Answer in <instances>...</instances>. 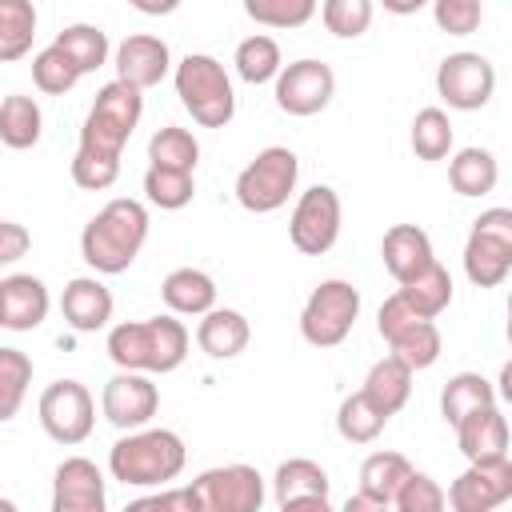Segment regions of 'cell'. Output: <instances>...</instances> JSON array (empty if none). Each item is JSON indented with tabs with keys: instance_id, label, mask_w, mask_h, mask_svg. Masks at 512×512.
Wrapping results in <instances>:
<instances>
[{
	"instance_id": "obj_18",
	"label": "cell",
	"mask_w": 512,
	"mask_h": 512,
	"mask_svg": "<svg viewBox=\"0 0 512 512\" xmlns=\"http://www.w3.org/2000/svg\"><path fill=\"white\" fill-rule=\"evenodd\" d=\"M112 64H116V80L148 92L156 88L168 72H172V52L160 36H148V32H136V36H124L112 52Z\"/></svg>"
},
{
	"instance_id": "obj_2",
	"label": "cell",
	"mask_w": 512,
	"mask_h": 512,
	"mask_svg": "<svg viewBox=\"0 0 512 512\" xmlns=\"http://www.w3.org/2000/svg\"><path fill=\"white\" fill-rule=\"evenodd\" d=\"M188 328L184 320H176L172 312L168 316H148V320H124V324H112L108 328V360L116 368H128V372H148V376H164V372H176L188 356Z\"/></svg>"
},
{
	"instance_id": "obj_21",
	"label": "cell",
	"mask_w": 512,
	"mask_h": 512,
	"mask_svg": "<svg viewBox=\"0 0 512 512\" xmlns=\"http://www.w3.org/2000/svg\"><path fill=\"white\" fill-rule=\"evenodd\" d=\"M412 472L408 456L404 452H372L364 464H360V488L356 496H348V512H384L392 508V496L396 488L404 484V476Z\"/></svg>"
},
{
	"instance_id": "obj_45",
	"label": "cell",
	"mask_w": 512,
	"mask_h": 512,
	"mask_svg": "<svg viewBox=\"0 0 512 512\" xmlns=\"http://www.w3.org/2000/svg\"><path fill=\"white\" fill-rule=\"evenodd\" d=\"M116 176H120V160L76 148V156H72V184H76V188H84V192H104V188L116 184Z\"/></svg>"
},
{
	"instance_id": "obj_37",
	"label": "cell",
	"mask_w": 512,
	"mask_h": 512,
	"mask_svg": "<svg viewBox=\"0 0 512 512\" xmlns=\"http://www.w3.org/2000/svg\"><path fill=\"white\" fill-rule=\"evenodd\" d=\"M388 416L364 396V392H348L336 408V432L348 440V444H372L380 432H384Z\"/></svg>"
},
{
	"instance_id": "obj_46",
	"label": "cell",
	"mask_w": 512,
	"mask_h": 512,
	"mask_svg": "<svg viewBox=\"0 0 512 512\" xmlns=\"http://www.w3.org/2000/svg\"><path fill=\"white\" fill-rule=\"evenodd\" d=\"M28 248H32V232L16 220H0V268L28 256Z\"/></svg>"
},
{
	"instance_id": "obj_49",
	"label": "cell",
	"mask_w": 512,
	"mask_h": 512,
	"mask_svg": "<svg viewBox=\"0 0 512 512\" xmlns=\"http://www.w3.org/2000/svg\"><path fill=\"white\" fill-rule=\"evenodd\" d=\"M380 4H384V12H392V16H412V12L428 8V0H380Z\"/></svg>"
},
{
	"instance_id": "obj_42",
	"label": "cell",
	"mask_w": 512,
	"mask_h": 512,
	"mask_svg": "<svg viewBox=\"0 0 512 512\" xmlns=\"http://www.w3.org/2000/svg\"><path fill=\"white\" fill-rule=\"evenodd\" d=\"M320 0H244L248 20L260 28H304L316 16Z\"/></svg>"
},
{
	"instance_id": "obj_13",
	"label": "cell",
	"mask_w": 512,
	"mask_h": 512,
	"mask_svg": "<svg viewBox=\"0 0 512 512\" xmlns=\"http://www.w3.org/2000/svg\"><path fill=\"white\" fill-rule=\"evenodd\" d=\"M272 84H276L272 88L276 108L288 112V116H300V120L324 112L332 104V96H336V72L324 60H312V56L284 64Z\"/></svg>"
},
{
	"instance_id": "obj_29",
	"label": "cell",
	"mask_w": 512,
	"mask_h": 512,
	"mask_svg": "<svg viewBox=\"0 0 512 512\" xmlns=\"http://www.w3.org/2000/svg\"><path fill=\"white\" fill-rule=\"evenodd\" d=\"M40 132H44V112L32 96L24 92H12L0 100V144L12 148V152H28L40 144Z\"/></svg>"
},
{
	"instance_id": "obj_38",
	"label": "cell",
	"mask_w": 512,
	"mask_h": 512,
	"mask_svg": "<svg viewBox=\"0 0 512 512\" xmlns=\"http://www.w3.org/2000/svg\"><path fill=\"white\" fill-rule=\"evenodd\" d=\"M148 164L196 172V164H200V140H196L188 128H176V124L156 128L152 140H148Z\"/></svg>"
},
{
	"instance_id": "obj_20",
	"label": "cell",
	"mask_w": 512,
	"mask_h": 512,
	"mask_svg": "<svg viewBox=\"0 0 512 512\" xmlns=\"http://www.w3.org/2000/svg\"><path fill=\"white\" fill-rule=\"evenodd\" d=\"M272 496H276V504L288 512V508H328L332 504V480H328V472L316 464V460H308V456H292V460H284L280 468H276V476H272Z\"/></svg>"
},
{
	"instance_id": "obj_47",
	"label": "cell",
	"mask_w": 512,
	"mask_h": 512,
	"mask_svg": "<svg viewBox=\"0 0 512 512\" xmlns=\"http://www.w3.org/2000/svg\"><path fill=\"white\" fill-rule=\"evenodd\" d=\"M132 508H160V512H196V496H192V488H176V492H156V496H144V500H136Z\"/></svg>"
},
{
	"instance_id": "obj_41",
	"label": "cell",
	"mask_w": 512,
	"mask_h": 512,
	"mask_svg": "<svg viewBox=\"0 0 512 512\" xmlns=\"http://www.w3.org/2000/svg\"><path fill=\"white\" fill-rule=\"evenodd\" d=\"M372 12H376L372 0H320V20L340 40L364 36L372 28Z\"/></svg>"
},
{
	"instance_id": "obj_36",
	"label": "cell",
	"mask_w": 512,
	"mask_h": 512,
	"mask_svg": "<svg viewBox=\"0 0 512 512\" xmlns=\"http://www.w3.org/2000/svg\"><path fill=\"white\" fill-rule=\"evenodd\" d=\"M144 196H148V204H156L164 212H180L196 196V176L184 172V168L148 164V172H144Z\"/></svg>"
},
{
	"instance_id": "obj_28",
	"label": "cell",
	"mask_w": 512,
	"mask_h": 512,
	"mask_svg": "<svg viewBox=\"0 0 512 512\" xmlns=\"http://www.w3.org/2000/svg\"><path fill=\"white\" fill-rule=\"evenodd\" d=\"M496 180H500V164L488 148L472 144V148H460V152L448 156V184H452L456 196H468V200L488 196L496 188Z\"/></svg>"
},
{
	"instance_id": "obj_33",
	"label": "cell",
	"mask_w": 512,
	"mask_h": 512,
	"mask_svg": "<svg viewBox=\"0 0 512 512\" xmlns=\"http://www.w3.org/2000/svg\"><path fill=\"white\" fill-rule=\"evenodd\" d=\"M56 48H64L68 56H72V64L80 68V76H88V72H96V68H104L108 64V56H112V48H108V32L104 28H96V24H68V28H60L56 32V40H52Z\"/></svg>"
},
{
	"instance_id": "obj_35",
	"label": "cell",
	"mask_w": 512,
	"mask_h": 512,
	"mask_svg": "<svg viewBox=\"0 0 512 512\" xmlns=\"http://www.w3.org/2000/svg\"><path fill=\"white\" fill-rule=\"evenodd\" d=\"M452 140H456V132H452V120H448L444 108H420L416 112L412 132H408V144H412V152L420 160H428V164L448 160L452 156Z\"/></svg>"
},
{
	"instance_id": "obj_14",
	"label": "cell",
	"mask_w": 512,
	"mask_h": 512,
	"mask_svg": "<svg viewBox=\"0 0 512 512\" xmlns=\"http://www.w3.org/2000/svg\"><path fill=\"white\" fill-rule=\"evenodd\" d=\"M436 92L456 112H476L496 92V68L480 52H448L436 68Z\"/></svg>"
},
{
	"instance_id": "obj_17",
	"label": "cell",
	"mask_w": 512,
	"mask_h": 512,
	"mask_svg": "<svg viewBox=\"0 0 512 512\" xmlns=\"http://www.w3.org/2000/svg\"><path fill=\"white\" fill-rule=\"evenodd\" d=\"M108 480L88 456H68L52 476V512H104Z\"/></svg>"
},
{
	"instance_id": "obj_3",
	"label": "cell",
	"mask_w": 512,
	"mask_h": 512,
	"mask_svg": "<svg viewBox=\"0 0 512 512\" xmlns=\"http://www.w3.org/2000/svg\"><path fill=\"white\" fill-rule=\"evenodd\" d=\"M188 464V448L172 428H132L108 448V472L124 488H168Z\"/></svg>"
},
{
	"instance_id": "obj_39",
	"label": "cell",
	"mask_w": 512,
	"mask_h": 512,
	"mask_svg": "<svg viewBox=\"0 0 512 512\" xmlns=\"http://www.w3.org/2000/svg\"><path fill=\"white\" fill-rule=\"evenodd\" d=\"M32 384V356L20 348H0V424L12 420Z\"/></svg>"
},
{
	"instance_id": "obj_10",
	"label": "cell",
	"mask_w": 512,
	"mask_h": 512,
	"mask_svg": "<svg viewBox=\"0 0 512 512\" xmlns=\"http://www.w3.org/2000/svg\"><path fill=\"white\" fill-rule=\"evenodd\" d=\"M36 412H40V428L48 432V440L64 448L84 444L96 428V400L80 380H52L40 392Z\"/></svg>"
},
{
	"instance_id": "obj_24",
	"label": "cell",
	"mask_w": 512,
	"mask_h": 512,
	"mask_svg": "<svg viewBox=\"0 0 512 512\" xmlns=\"http://www.w3.org/2000/svg\"><path fill=\"white\" fill-rule=\"evenodd\" d=\"M380 260H384L388 276H392L396 284H404V280H412L428 260H436V252H432V240H428V232H424L420 224H392V228L384 232V240H380Z\"/></svg>"
},
{
	"instance_id": "obj_43",
	"label": "cell",
	"mask_w": 512,
	"mask_h": 512,
	"mask_svg": "<svg viewBox=\"0 0 512 512\" xmlns=\"http://www.w3.org/2000/svg\"><path fill=\"white\" fill-rule=\"evenodd\" d=\"M392 508L396 512H440L444 508V488L428 476V472H408L404 476V484L396 488V496H392Z\"/></svg>"
},
{
	"instance_id": "obj_40",
	"label": "cell",
	"mask_w": 512,
	"mask_h": 512,
	"mask_svg": "<svg viewBox=\"0 0 512 512\" xmlns=\"http://www.w3.org/2000/svg\"><path fill=\"white\" fill-rule=\"evenodd\" d=\"M32 84L44 96H64V92H72L80 84V68L72 64V56L64 48L48 44V48H40L32 56Z\"/></svg>"
},
{
	"instance_id": "obj_50",
	"label": "cell",
	"mask_w": 512,
	"mask_h": 512,
	"mask_svg": "<svg viewBox=\"0 0 512 512\" xmlns=\"http://www.w3.org/2000/svg\"><path fill=\"white\" fill-rule=\"evenodd\" d=\"M0 512H16V504L12 500H0Z\"/></svg>"
},
{
	"instance_id": "obj_9",
	"label": "cell",
	"mask_w": 512,
	"mask_h": 512,
	"mask_svg": "<svg viewBox=\"0 0 512 512\" xmlns=\"http://www.w3.org/2000/svg\"><path fill=\"white\" fill-rule=\"evenodd\" d=\"M512 272V208H488L472 220L464 244V276L476 288H500Z\"/></svg>"
},
{
	"instance_id": "obj_19",
	"label": "cell",
	"mask_w": 512,
	"mask_h": 512,
	"mask_svg": "<svg viewBox=\"0 0 512 512\" xmlns=\"http://www.w3.org/2000/svg\"><path fill=\"white\" fill-rule=\"evenodd\" d=\"M52 296L48 284L32 272H12L0 280V328L8 332H32L48 320Z\"/></svg>"
},
{
	"instance_id": "obj_22",
	"label": "cell",
	"mask_w": 512,
	"mask_h": 512,
	"mask_svg": "<svg viewBox=\"0 0 512 512\" xmlns=\"http://www.w3.org/2000/svg\"><path fill=\"white\" fill-rule=\"evenodd\" d=\"M112 308H116V300H112V292H108V284L100 276H72L64 284V292H60V312H64V324L72 332L108 328Z\"/></svg>"
},
{
	"instance_id": "obj_25",
	"label": "cell",
	"mask_w": 512,
	"mask_h": 512,
	"mask_svg": "<svg viewBox=\"0 0 512 512\" xmlns=\"http://www.w3.org/2000/svg\"><path fill=\"white\" fill-rule=\"evenodd\" d=\"M248 340H252V324H248V316L236 312V308H208V312L200 316V324H196V344H200V352L212 356V360H232V356H240V352L248 348Z\"/></svg>"
},
{
	"instance_id": "obj_11",
	"label": "cell",
	"mask_w": 512,
	"mask_h": 512,
	"mask_svg": "<svg viewBox=\"0 0 512 512\" xmlns=\"http://www.w3.org/2000/svg\"><path fill=\"white\" fill-rule=\"evenodd\" d=\"M340 220H344V208H340V196L336 188L328 184H312L296 196L292 204V216H288V240L296 252L304 256H324L332 252V244L340 240Z\"/></svg>"
},
{
	"instance_id": "obj_44",
	"label": "cell",
	"mask_w": 512,
	"mask_h": 512,
	"mask_svg": "<svg viewBox=\"0 0 512 512\" xmlns=\"http://www.w3.org/2000/svg\"><path fill=\"white\" fill-rule=\"evenodd\" d=\"M432 20L448 36H472L484 20V0H428Z\"/></svg>"
},
{
	"instance_id": "obj_23",
	"label": "cell",
	"mask_w": 512,
	"mask_h": 512,
	"mask_svg": "<svg viewBox=\"0 0 512 512\" xmlns=\"http://www.w3.org/2000/svg\"><path fill=\"white\" fill-rule=\"evenodd\" d=\"M456 448L464 452V460H496L508 456V416L496 404L472 408L468 416H460L456 424Z\"/></svg>"
},
{
	"instance_id": "obj_12",
	"label": "cell",
	"mask_w": 512,
	"mask_h": 512,
	"mask_svg": "<svg viewBox=\"0 0 512 512\" xmlns=\"http://www.w3.org/2000/svg\"><path fill=\"white\" fill-rule=\"evenodd\" d=\"M196 512H256L264 504V476L252 464L204 468L192 484Z\"/></svg>"
},
{
	"instance_id": "obj_6",
	"label": "cell",
	"mask_w": 512,
	"mask_h": 512,
	"mask_svg": "<svg viewBox=\"0 0 512 512\" xmlns=\"http://www.w3.org/2000/svg\"><path fill=\"white\" fill-rule=\"evenodd\" d=\"M296 176H300V160L292 148L284 144H268L260 148L236 176V204L252 216H268L276 208L288 204V196L296 192Z\"/></svg>"
},
{
	"instance_id": "obj_32",
	"label": "cell",
	"mask_w": 512,
	"mask_h": 512,
	"mask_svg": "<svg viewBox=\"0 0 512 512\" xmlns=\"http://www.w3.org/2000/svg\"><path fill=\"white\" fill-rule=\"evenodd\" d=\"M496 400L500 396H496V384L488 376H480V372H456L440 388V416H444V424H456L472 408H484V404H496Z\"/></svg>"
},
{
	"instance_id": "obj_1",
	"label": "cell",
	"mask_w": 512,
	"mask_h": 512,
	"mask_svg": "<svg viewBox=\"0 0 512 512\" xmlns=\"http://www.w3.org/2000/svg\"><path fill=\"white\" fill-rule=\"evenodd\" d=\"M148 240V208L132 196L108 200L80 232V256L96 276H120L136 264Z\"/></svg>"
},
{
	"instance_id": "obj_4",
	"label": "cell",
	"mask_w": 512,
	"mask_h": 512,
	"mask_svg": "<svg viewBox=\"0 0 512 512\" xmlns=\"http://www.w3.org/2000/svg\"><path fill=\"white\" fill-rule=\"evenodd\" d=\"M172 84L180 104L188 108V116L200 128H224L236 116V92H232V76L224 72V64L208 52H188L176 68H172Z\"/></svg>"
},
{
	"instance_id": "obj_30",
	"label": "cell",
	"mask_w": 512,
	"mask_h": 512,
	"mask_svg": "<svg viewBox=\"0 0 512 512\" xmlns=\"http://www.w3.org/2000/svg\"><path fill=\"white\" fill-rule=\"evenodd\" d=\"M396 292L408 300V308H412V312H420V316L436 320V316L452 304V276H448V268H444L440 260H428V264H424L412 280H404Z\"/></svg>"
},
{
	"instance_id": "obj_5",
	"label": "cell",
	"mask_w": 512,
	"mask_h": 512,
	"mask_svg": "<svg viewBox=\"0 0 512 512\" xmlns=\"http://www.w3.org/2000/svg\"><path fill=\"white\" fill-rule=\"evenodd\" d=\"M140 116H144V92L124 84V80H108L96 92V100H92V108L80 124V144L76 148L120 160L124 144L132 140V132L140 124Z\"/></svg>"
},
{
	"instance_id": "obj_31",
	"label": "cell",
	"mask_w": 512,
	"mask_h": 512,
	"mask_svg": "<svg viewBox=\"0 0 512 512\" xmlns=\"http://www.w3.org/2000/svg\"><path fill=\"white\" fill-rule=\"evenodd\" d=\"M36 24L40 16L32 0H0V64H16L32 52Z\"/></svg>"
},
{
	"instance_id": "obj_48",
	"label": "cell",
	"mask_w": 512,
	"mask_h": 512,
	"mask_svg": "<svg viewBox=\"0 0 512 512\" xmlns=\"http://www.w3.org/2000/svg\"><path fill=\"white\" fill-rule=\"evenodd\" d=\"M136 12H144V16H172L184 0H128Z\"/></svg>"
},
{
	"instance_id": "obj_8",
	"label": "cell",
	"mask_w": 512,
	"mask_h": 512,
	"mask_svg": "<svg viewBox=\"0 0 512 512\" xmlns=\"http://www.w3.org/2000/svg\"><path fill=\"white\" fill-rule=\"evenodd\" d=\"M376 328H380L388 352L400 356L412 372H424V368H432V364L440 360L444 340H440L436 320L412 312L408 300H404L400 292H392V296L380 304V312H376Z\"/></svg>"
},
{
	"instance_id": "obj_26",
	"label": "cell",
	"mask_w": 512,
	"mask_h": 512,
	"mask_svg": "<svg viewBox=\"0 0 512 512\" xmlns=\"http://www.w3.org/2000/svg\"><path fill=\"white\" fill-rule=\"evenodd\" d=\"M160 296L172 316H204L216 308V280L204 268H172L160 284Z\"/></svg>"
},
{
	"instance_id": "obj_15",
	"label": "cell",
	"mask_w": 512,
	"mask_h": 512,
	"mask_svg": "<svg viewBox=\"0 0 512 512\" xmlns=\"http://www.w3.org/2000/svg\"><path fill=\"white\" fill-rule=\"evenodd\" d=\"M512 500V460H468V468L448 484L444 508L452 512H492Z\"/></svg>"
},
{
	"instance_id": "obj_34",
	"label": "cell",
	"mask_w": 512,
	"mask_h": 512,
	"mask_svg": "<svg viewBox=\"0 0 512 512\" xmlns=\"http://www.w3.org/2000/svg\"><path fill=\"white\" fill-rule=\"evenodd\" d=\"M232 64H236V76H240L244 84H252V88H256V84L276 80V72L284 68V56H280V44H276L272 36L256 32V36H248V40H240V44H236Z\"/></svg>"
},
{
	"instance_id": "obj_16",
	"label": "cell",
	"mask_w": 512,
	"mask_h": 512,
	"mask_svg": "<svg viewBox=\"0 0 512 512\" xmlns=\"http://www.w3.org/2000/svg\"><path fill=\"white\" fill-rule=\"evenodd\" d=\"M156 408H160V388L152 384L148 372H128V368H120V372L104 384V392H100V412H104V420H108L112 428H120V432L144 428V424L156 416Z\"/></svg>"
},
{
	"instance_id": "obj_7",
	"label": "cell",
	"mask_w": 512,
	"mask_h": 512,
	"mask_svg": "<svg viewBox=\"0 0 512 512\" xmlns=\"http://www.w3.org/2000/svg\"><path fill=\"white\" fill-rule=\"evenodd\" d=\"M360 316V292L352 280H320L312 288V296L300 308V336L312 348H336L348 340V332L356 328Z\"/></svg>"
},
{
	"instance_id": "obj_27",
	"label": "cell",
	"mask_w": 512,
	"mask_h": 512,
	"mask_svg": "<svg viewBox=\"0 0 512 512\" xmlns=\"http://www.w3.org/2000/svg\"><path fill=\"white\" fill-rule=\"evenodd\" d=\"M412 376H416V372H412L400 356H392V352H388V356H380V360L368 368V376H364V388H360V392H364V396H368V400H372V404L392 420V416L408 404V396H412Z\"/></svg>"
}]
</instances>
